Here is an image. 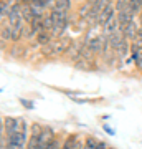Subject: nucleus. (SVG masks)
I'll list each match as a JSON object with an SVG mask.
<instances>
[{
	"label": "nucleus",
	"mask_w": 142,
	"mask_h": 149,
	"mask_svg": "<svg viewBox=\"0 0 142 149\" xmlns=\"http://www.w3.org/2000/svg\"><path fill=\"white\" fill-rule=\"evenodd\" d=\"M21 7L18 3L10 8L8 13V20H10V28H12V40H18L21 33Z\"/></svg>",
	"instance_id": "obj_1"
},
{
	"label": "nucleus",
	"mask_w": 142,
	"mask_h": 149,
	"mask_svg": "<svg viewBox=\"0 0 142 149\" xmlns=\"http://www.w3.org/2000/svg\"><path fill=\"white\" fill-rule=\"evenodd\" d=\"M69 47V40L68 38H60V40H56V42H51L48 43V45H45V48H43V55H53V53H63V52H66Z\"/></svg>",
	"instance_id": "obj_2"
},
{
	"label": "nucleus",
	"mask_w": 142,
	"mask_h": 149,
	"mask_svg": "<svg viewBox=\"0 0 142 149\" xmlns=\"http://www.w3.org/2000/svg\"><path fill=\"white\" fill-rule=\"evenodd\" d=\"M132 17H134V13H132L131 10H129V5H127V8H124L122 12H119V17H117V22H119V27L124 30V28L131 23V22H134L132 20Z\"/></svg>",
	"instance_id": "obj_3"
},
{
	"label": "nucleus",
	"mask_w": 142,
	"mask_h": 149,
	"mask_svg": "<svg viewBox=\"0 0 142 149\" xmlns=\"http://www.w3.org/2000/svg\"><path fill=\"white\" fill-rule=\"evenodd\" d=\"M114 10H116V7L112 5V2H111L109 5H107V8H106L103 13H101L99 17H98V22H99V25H106L107 22L114 17Z\"/></svg>",
	"instance_id": "obj_4"
},
{
	"label": "nucleus",
	"mask_w": 142,
	"mask_h": 149,
	"mask_svg": "<svg viewBox=\"0 0 142 149\" xmlns=\"http://www.w3.org/2000/svg\"><path fill=\"white\" fill-rule=\"evenodd\" d=\"M86 48L89 50L91 53H99L101 48H103V38L101 37H93L91 40H88Z\"/></svg>",
	"instance_id": "obj_5"
},
{
	"label": "nucleus",
	"mask_w": 142,
	"mask_h": 149,
	"mask_svg": "<svg viewBox=\"0 0 142 149\" xmlns=\"http://www.w3.org/2000/svg\"><path fill=\"white\" fill-rule=\"evenodd\" d=\"M137 32H139V27L136 25V22H131V23L122 30V33H124V37H126L127 40H136V38H137Z\"/></svg>",
	"instance_id": "obj_6"
},
{
	"label": "nucleus",
	"mask_w": 142,
	"mask_h": 149,
	"mask_svg": "<svg viewBox=\"0 0 142 149\" xmlns=\"http://www.w3.org/2000/svg\"><path fill=\"white\" fill-rule=\"evenodd\" d=\"M30 7H32V12H33V17L35 18H43V12H45L46 7L42 3V0H37V2L30 3Z\"/></svg>",
	"instance_id": "obj_7"
},
{
	"label": "nucleus",
	"mask_w": 142,
	"mask_h": 149,
	"mask_svg": "<svg viewBox=\"0 0 142 149\" xmlns=\"http://www.w3.org/2000/svg\"><path fill=\"white\" fill-rule=\"evenodd\" d=\"M117 25H119V22L112 17V18H111V20L104 25V32L107 33V35H112L114 32H117Z\"/></svg>",
	"instance_id": "obj_8"
},
{
	"label": "nucleus",
	"mask_w": 142,
	"mask_h": 149,
	"mask_svg": "<svg viewBox=\"0 0 142 149\" xmlns=\"http://www.w3.org/2000/svg\"><path fill=\"white\" fill-rule=\"evenodd\" d=\"M53 10L68 12L69 10V0H56V3H55V7H53Z\"/></svg>",
	"instance_id": "obj_9"
},
{
	"label": "nucleus",
	"mask_w": 142,
	"mask_h": 149,
	"mask_svg": "<svg viewBox=\"0 0 142 149\" xmlns=\"http://www.w3.org/2000/svg\"><path fill=\"white\" fill-rule=\"evenodd\" d=\"M21 15H23V18H25L26 22H30L32 23L33 22V12H32V7L30 5H25V7H21Z\"/></svg>",
	"instance_id": "obj_10"
},
{
	"label": "nucleus",
	"mask_w": 142,
	"mask_h": 149,
	"mask_svg": "<svg viewBox=\"0 0 142 149\" xmlns=\"http://www.w3.org/2000/svg\"><path fill=\"white\" fill-rule=\"evenodd\" d=\"M38 43H42V45H48V43H51V42H50V33H46L45 30L38 33Z\"/></svg>",
	"instance_id": "obj_11"
},
{
	"label": "nucleus",
	"mask_w": 142,
	"mask_h": 149,
	"mask_svg": "<svg viewBox=\"0 0 142 149\" xmlns=\"http://www.w3.org/2000/svg\"><path fill=\"white\" fill-rule=\"evenodd\" d=\"M134 60H136V65L142 70V52H137V43L134 45Z\"/></svg>",
	"instance_id": "obj_12"
},
{
	"label": "nucleus",
	"mask_w": 142,
	"mask_h": 149,
	"mask_svg": "<svg viewBox=\"0 0 142 149\" xmlns=\"http://www.w3.org/2000/svg\"><path fill=\"white\" fill-rule=\"evenodd\" d=\"M74 144H76V138H74V136H69V138L66 139V143H64L63 149H74Z\"/></svg>",
	"instance_id": "obj_13"
},
{
	"label": "nucleus",
	"mask_w": 142,
	"mask_h": 149,
	"mask_svg": "<svg viewBox=\"0 0 142 149\" xmlns=\"http://www.w3.org/2000/svg\"><path fill=\"white\" fill-rule=\"evenodd\" d=\"M98 141H96L94 138H88V141H86V146H84V149H96L98 148Z\"/></svg>",
	"instance_id": "obj_14"
},
{
	"label": "nucleus",
	"mask_w": 142,
	"mask_h": 149,
	"mask_svg": "<svg viewBox=\"0 0 142 149\" xmlns=\"http://www.w3.org/2000/svg\"><path fill=\"white\" fill-rule=\"evenodd\" d=\"M0 8H2V12H0V15H2V18L7 15V13H10V10H8V7L5 5V2H2V5H0Z\"/></svg>",
	"instance_id": "obj_15"
},
{
	"label": "nucleus",
	"mask_w": 142,
	"mask_h": 149,
	"mask_svg": "<svg viewBox=\"0 0 142 149\" xmlns=\"http://www.w3.org/2000/svg\"><path fill=\"white\" fill-rule=\"evenodd\" d=\"M46 149H60V143L56 141V139H55V141H51V144H50Z\"/></svg>",
	"instance_id": "obj_16"
},
{
	"label": "nucleus",
	"mask_w": 142,
	"mask_h": 149,
	"mask_svg": "<svg viewBox=\"0 0 142 149\" xmlns=\"http://www.w3.org/2000/svg\"><path fill=\"white\" fill-rule=\"evenodd\" d=\"M7 149H23V148L18 146V144H15V143H7Z\"/></svg>",
	"instance_id": "obj_17"
},
{
	"label": "nucleus",
	"mask_w": 142,
	"mask_h": 149,
	"mask_svg": "<svg viewBox=\"0 0 142 149\" xmlns=\"http://www.w3.org/2000/svg\"><path fill=\"white\" fill-rule=\"evenodd\" d=\"M96 149H107V146H106V143H99Z\"/></svg>",
	"instance_id": "obj_18"
},
{
	"label": "nucleus",
	"mask_w": 142,
	"mask_h": 149,
	"mask_svg": "<svg viewBox=\"0 0 142 149\" xmlns=\"http://www.w3.org/2000/svg\"><path fill=\"white\" fill-rule=\"evenodd\" d=\"M99 0H88V5H91V7H94L96 3H98Z\"/></svg>",
	"instance_id": "obj_19"
},
{
	"label": "nucleus",
	"mask_w": 142,
	"mask_h": 149,
	"mask_svg": "<svg viewBox=\"0 0 142 149\" xmlns=\"http://www.w3.org/2000/svg\"><path fill=\"white\" fill-rule=\"evenodd\" d=\"M132 2H134V3H137L139 7H142V0H132Z\"/></svg>",
	"instance_id": "obj_20"
},
{
	"label": "nucleus",
	"mask_w": 142,
	"mask_h": 149,
	"mask_svg": "<svg viewBox=\"0 0 142 149\" xmlns=\"http://www.w3.org/2000/svg\"><path fill=\"white\" fill-rule=\"evenodd\" d=\"M26 2H30V3H33V2H37V0H26Z\"/></svg>",
	"instance_id": "obj_21"
},
{
	"label": "nucleus",
	"mask_w": 142,
	"mask_h": 149,
	"mask_svg": "<svg viewBox=\"0 0 142 149\" xmlns=\"http://www.w3.org/2000/svg\"><path fill=\"white\" fill-rule=\"evenodd\" d=\"M141 25H142V12H141Z\"/></svg>",
	"instance_id": "obj_22"
}]
</instances>
